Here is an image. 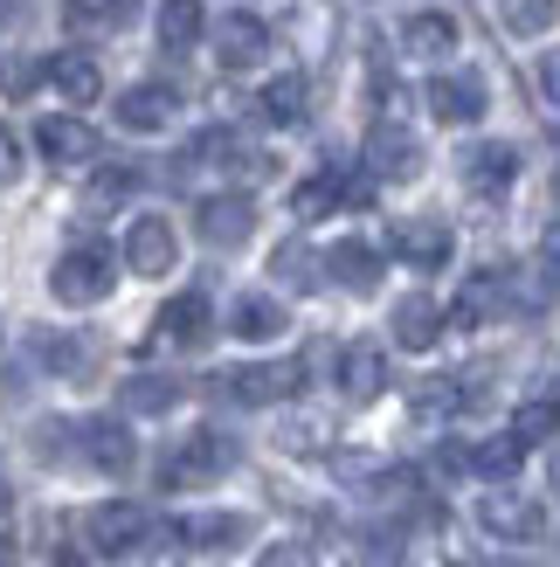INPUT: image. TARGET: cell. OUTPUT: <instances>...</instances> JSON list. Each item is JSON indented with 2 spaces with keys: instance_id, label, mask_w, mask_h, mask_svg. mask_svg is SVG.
Instances as JSON below:
<instances>
[{
  "instance_id": "cell-1",
  "label": "cell",
  "mask_w": 560,
  "mask_h": 567,
  "mask_svg": "<svg viewBox=\"0 0 560 567\" xmlns=\"http://www.w3.org/2000/svg\"><path fill=\"white\" fill-rule=\"evenodd\" d=\"M111 284H118V257H111L104 243H70L63 257H55V270H49L55 305H104Z\"/></svg>"
},
{
  "instance_id": "cell-2",
  "label": "cell",
  "mask_w": 560,
  "mask_h": 567,
  "mask_svg": "<svg viewBox=\"0 0 560 567\" xmlns=\"http://www.w3.org/2000/svg\"><path fill=\"white\" fill-rule=\"evenodd\" d=\"M304 388V360H249L236 374H221V394L242 409H270V402H291Z\"/></svg>"
},
{
  "instance_id": "cell-3",
  "label": "cell",
  "mask_w": 560,
  "mask_h": 567,
  "mask_svg": "<svg viewBox=\"0 0 560 567\" xmlns=\"http://www.w3.org/2000/svg\"><path fill=\"white\" fill-rule=\"evenodd\" d=\"M236 471V436L221 430H194L174 457H166V485H215V477Z\"/></svg>"
},
{
  "instance_id": "cell-4",
  "label": "cell",
  "mask_w": 560,
  "mask_h": 567,
  "mask_svg": "<svg viewBox=\"0 0 560 567\" xmlns=\"http://www.w3.org/2000/svg\"><path fill=\"white\" fill-rule=\"evenodd\" d=\"M194 229H201L208 249H242L257 236V202H249V194H208V202L194 208Z\"/></svg>"
},
{
  "instance_id": "cell-5",
  "label": "cell",
  "mask_w": 560,
  "mask_h": 567,
  "mask_svg": "<svg viewBox=\"0 0 560 567\" xmlns=\"http://www.w3.org/2000/svg\"><path fill=\"white\" fill-rule=\"evenodd\" d=\"M83 540H91V554H132L138 540H146V505H132V498H104V505H91V519H83Z\"/></svg>"
},
{
  "instance_id": "cell-6",
  "label": "cell",
  "mask_w": 560,
  "mask_h": 567,
  "mask_svg": "<svg viewBox=\"0 0 560 567\" xmlns=\"http://www.w3.org/2000/svg\"><path fill=\"white\" fill-rule=\"evenodd\" d=\"M174 264H180L174 221H166V215H138L132 229H125V270H138V277H166Z\"/></svg>"
},
{
  "instance_id": "cell-7",
  "label": "cell",
  "mask_w": 560,
  "mask_h": 567,
  "mask_svg": "<svg viewBox=\"0 0 560 567\" xmlns=\"http://www.w3.org/2000/svg\"><path fill=\"white\" fill-rule=\"evenodd\" d=\"M76 450H83V464L104 471V477H125L132 457H138V443H132V430H125L118 415H91V422L76 430Z\"/></svg>"
},
{
  "instance_id": "cell-8",
  "label": "cell",
  "mask_w": 560,
  "mask_h": 567,
  "mask_svg": "<svg viewBox=\"0 0 560 567\" xmlns=\"http://www.w3.org/2000/svg\"><path fill=\"white\" fill-rule=\"evenodd\" d=\"M208 42H215V63L221 70H257L263 55H270V28L257 14H221L208 28Z\"/></svg>"
},
{
  "instance_id": "cell-9",
  "label": "cell",
  "mask_w": 560,
  "mask_h": 567,
  "mask_svg": "<svg viewBox=\"0 0 560 567\" xmlns=\"http://www.w3.org/2000/svg\"><path fill=\"white\" fill-rule=\"evenodd\" d=\"M478 526L491 533V540H533V533H540V505L526 492H485L478 498Z\"/></svg>"
},
{
  "instance_id": "cell-10",
  "label": "cell",
  "mask_w": 560,
  "mask_h": 567,
  "mask_svg": "<svg viewBox=\"0 0 560 567\" xmlns=\"http://www.w3.org/2000/svg\"><path fill=\"white\" fill-rule=\"evenodd\" d=\"M423 97H429L436 125H478L485 118V83L478 76H436Z\"/></svg>"
},
{
  "instance_id": "cell-11",
  "label": "cell",
  "mask_w": 560,
  "mask_h": 567,
  "mask_svg": "<svg viewBox=\"0 0 560 567\" xmlns=\"http://www.w3.org/2000/svg\"><path fill=\"white\" fill-rule=\"evenodd\" d=\"M325 270H332V284H340V291H381V270H387V257L374 243H332L325 249Z\"/></svg>"
},
{
  "instance_id": "cell-12",
  "label": "cell",
  "mask_w": 560,
  "mask_h": 567,
  "mask_svg": "<svg viewBox=\"0 0 560 567\" xmlns=\"http://www.w3.org/2000/svg\"><path fill=\"white\" fill-rule=\"evenodd\" d=\"M35 153H42V159H55V166H83V159L97 153V138H91V125H83V118L55 111V118H42V125H35Z\"/></svg>"
},
{
  "instance_id": "cell-13",
  "label": "cell",
  "mask_w": 560,
  "mask_h": 567,
  "mask_svg": "<svg viewBox=\"0 0 560 567\" xmlns=\"http://www.w3.org/2000/svg\"><path fill=\"white\" fill-rule=\"evenodd\" d=\"M174 111H180V97L166 91V83H132V91L118 97V125L125 132H166Z\"/></svg>"
},
{
  "instance_id": "cell-14",
  "label": "cell",
  "mask_w": 560,
  "mask_h": 567,
  "mask_svg": "<svg viewBox=\"0 0 560 567\" xmlns=\"http://www.w3.org/2000/svg\"><path fill=\"white\" fill-rule=\"evenodd\" d=\"M381 388H387V353L367 347V339H353V347L340 353V394L346 402H374Z\"/></svg>"
},
{
  "instance_id": "cell-15",
  "label": "cell",
  "mask_w": 560,
  "mask_h": 567,
  "mask_svg": "<svg viewBox=\"0 0 560 567\" xmlns=\"http://www.w3.org/2000/svg\"><path fill=\"white\" fill-rule=\"evenodd\" d=\"M395 257L415 264V270H443V264H450V229H443L436 215L402 221V229H395Z\"/></svg>"
},
{
  "instance_id": "cell-16",
  "label": "cell",
  "mask_w": 560,
  "mask_h": 567,
  "mask_svg": "<svg viewBox=\"0 0 560 567\" xmlns=\"http://www.w3.org/2000/svg\"><path fill=\"white\" fill-rule=\"evenodd\" d=\"M42 76H49V83H55V91H63L70 104H97V97H104V70H97L83 49L49 55V63H42Z\"/></svg>"
},
{
  "instance_id": "cell-17",
  "label": "cell",
  "mask_w": 560,
  "mask_h": 567,
  "mask_svg": "<svg viewBox=\"0 0 560 567\" xmlns=\"http://www.w3.org/2000/svg\"><path fill=\"white\" fill-rule=\"evenodd\" d=\"M512 174H519V153L506 146V138H485V146H478V153H470V159H464V181H470V187H478V194H485V202H498V194H506V187H512Z\"/></svg>"
},
{
  "instance_id": "cell-18",
  "label": "cell",
  "mask_w": 560,
  "mask_h": 567,
  "mask_svg": "<svg viewBox=\"0 0 560 567\" xmlns=\"http://www.w3.org/2000/svg\"><path fill=\"white\" fill-rule=\"evenodd\" d=\"M284 326H291V311L277 305V298H236V311H229V332L236 339H249V347H270V339H284Z\"/></svg>"
},
{
  "instance_id": "cell-19",
  "label": "cell",
  "mask_w": 560,
  "mask_h": 567,
  "mask_svg": "<svg viewBox=\"0 0 560 567\" xmlns=\"http://www.w3.org/2000/svg\"><path fill=\"white\" fill-rule=\"evenodd\" d=\"M208 339V298L201 291H187L159 311V332H153V347H201Z\"/></svg>"
},
{
  "instance_id": "cell-20",
  "label": "cell",
  "mask_w": 560,
  "mask_h": 567,
  "mask_svg": "<svg viewBox=\"0 0 560 567\" xmlns=\"http://www.w3.org/2000/svg\"><path fill=\"white\" fill-rule=\"evenodd\" d=\"M402 42H408V55H429V63H443V55H450V49L464 42V28H457V14L429 8V14L402 21Z\"/></svg>"
},
{
  "instance_id": "cell-21",
  "label": "cell",
  "mask_w": 560,
  "mask_h": 567,
  "mask_svg": "<svg viewBox=\"0 0 560 567\" xmlns=\"http://www.w3.org/2000/svg\"><path fill=\"white\" fill-rule=\"evenodd\" d=\"M436 332H443V311H436V298H429V291H415V298H402V305H395V347L423 353V347H436Z\"/></svg>"
},
{
  "instance_id": "cell-22",
  "label": "cell",
  "mask_w": 560,
  "mask_h": 567,
  "mask_svg": "<svg viewBox=\"0 0 560 567\" xmlns=\"http://www.w3.org/2000/svg\"><path fill=\"white\" fill-rule=\"evenodd\" d=\"M180 540L201 547V554H221V547L249 540V519L242 513H194V519H180Z\"/></svg>"
},
{
  "instance_id": "cell-23",
  "label": "cell",
  "mask_w": 560,
  "mask_h": 567,
  "mask_svg": "<svg viewBox=\"0 0 560 567\" xmlns=\"http://www.w3.org/2000/svg\"><path fill=\"white\" fill-rule=\"evenodd\" d=\"M367 159H374V174H381V181H408L415 166H423V146H415L408 132H395V125H381V132L367 138Z\"/></svg>"
},
{
  "instance_id": "cell-24",
  "label": "cell",
  "mask_w": 560,
  "mask_h": 567,
  "mask_svg": "<svg viewBox=\"0 0 560 567\" xmlns=\"http://www.w3.org/2000/svg\"><path fill=\"white\" fill-rule=\"evenodd\" d=\"M304 111H312V83H304L298 70H284V76L263 83V118H270V125H298Z\"/></svg>"
},
{
  "instance_id": "cell-25",
  "label": "cell",
  "mask_w": 560,
  "mask_h": 567,
  "mask_svg": "<svg viewBox=\"0 0 560 567\" xmlns=\"http://www.w3.org/2000/svg\"><path fill=\"white\" fill-rule=\"evenodd\" d=\"M174 402H180V381H166V374H132L118 388V409L125 415H166Z\"/></svg>"
},
{
  "instance_id": "cell-26",
  "label": "cell",
  "mask_w": 560,
  "mask_h": 567,
  "mask_svg": "<svg viewBox=\"0 0 560 567\" xmlns=\"http://www.w3.org/2000/svg\"><path fill=\"white\" fill-rule=\"evenodd\" d=\"M526 457V443L506 430V436H485V443H470V477H491V485H506V477L519 471Z\"/></svg>"
},
{
  "instance_id": "cell-27",
  "label": "cell",
  "mask_w": 560,
  "mask_h": 567,
  "mask_svg": "<svg viewBox=\"0 0 560 567\" xmlns=\"http://www.w3.org/2000/svg\"><path fill=\"white\" fill-rule=\"evenodd\" d=\"M208 28V8L201 0H159V42L166 49H194Z\"/></svg>"
},
{
  "instance_id": "cell-28",
  "label": "cell",
  "mask_w": 560,
  "mask_h": 567,
  "mask_svg": "<svg viewBox=\"0 0 560 567\" xmlns=\"http://www.w3.org/2000/svg\"><path fill=\"white\" fill-rule=\"evenodd\" d=\"M28 353H35L49 374H83V353H91V347H83L76 332H35V339H28Z\"/></svg>"
},
{
  "instance_id": "cell-29",
  "label": "cell",
  "mask_w": 560,
  "mask_h": 567,
  "mask_svg": "<svg viewBox=\"0 0 560 567\" xmlns=\"http://www.w3.org/2000/svg\"><path fill=\"white\" fill-rule=\"evenodd\" d=\"M553 21H560V0H506V28H512V35H526V42L547 35Z\"/></svg>"
},
{
  "instance_id": "cell-30",
  "label": "cell",
  "mask_w": 560,
  "mask_h": 567,
  "mask_svg": "<svg viewBox=\"0 0 560 567\" xmlns=\"http://www.w3.org/2000/svg\"><path fill=\"white\" fill-rule=\"evenodd\" d=\"M340 202H346V181H340V174H319V181H304V187H298V202H291V208H298L304 221H319V215H332Z\"/></svg>"
},
{
  "instance_id": "cell-31",
  "label": "cell",
  "mask_w": 560,
  "mask_h": 567,
  "mask_svg": "<svg viewBox=\"0 0 560 567\" xmlns=\"http://www.w3.org/2000/svg\"><path fill=\"white\" fill-rule=\"evenodd\" d=\"M560 430V402H553V394H540V402H526L519 415H512V436L519 443H547Z\"/></svg>"
},
{
  "instance_id": "cell-32",
  "label": "cell",
  "mask_w": 560,
  "mask_h": 567,
  "mask_svg": "<svg viewBox=\"0 0 560 567\" xmlns=\"http://www.w3.org/2000/svg\"><path fill=\"white\" fill-rule=\"evenodd\" d=\"M270 270H277V284H298V291H304V284L319 277V257H312L304 243H284V249L270 257Z\"/></svg>"
},
{
  "instance_id": "cell-33",
  "label": "cell",
  "mask_w": 560,
  "mask_h": 567,
  "mask_svg": "<svg viewBox=\"0 0 560 567\" xmlns=\"http://www.w3.org/2000/svg\"><path fill=\"white\" fill-rule=\"evenodd\" d=\"M132 187H138V174H132V166H104V174L91 181V208H118Z\"/></svg>"
},
{
  "instance_id": "cell-34",
  "label": "cell",
  "mask_w": 560,
  "mask_h": 567,
  "mask_svg": "<svg viewBox=\"0 0 560 567\" xmlns=\"http://www.w3.org/2000/svg\"><path fill=\"white\" fill-rule=\"evenodd\" d=\"M457 402H464L457 381H423V388H415V415H450Z\"/></svg>"
},
{
  "instance_id": "cell-35",
  "label": "cell",
  "mask_w": 560,
  "mask_h": 567,
  "mask_svg": "<svg viewBox=\"0 0 560 567\" xmlns=\"http://www.w3.org/2000/svg\"><path fill=\"white\" fill-rule=\"evenodd\" d=\"M436 471L443 477H470V443H443L436 450Z\"/></svg>"
},
{
  "instance_id": "cell-36",
  "label": "cell",
  "mask_w": 560,
  "mask_h": 567,
  "mask_svg": "<svg viewBox=\"0 0 560 567\" xmlns=\"http://www.w3.org/2000/svg\"><path fill=\"white\" fill-rule=\"evenodd\" d=\"M14 174H21V138H14L8 125H0V187H8Z\"/></svg>"
},
{
  "instance_id": "cell-37",
  "label": "cell",
  "mask_w": 560,
  "mask_h": 567,
  "mask_svg": "<svg viewBox=\"0 0 560 567\" xmlns=\"http://www.w3.org/2000/svg\"><path fill=\"white\" fill-rule=\"evenodd\" d=\"M257 567H312V554H304V547H263Z\"/></svg>"
},
{
  "instance_id": "cell-38",
  "label": "cell",
  "mask_w": 560,
  "mask_h": 567,
  "mask_svg": "<svg viewBox=\"0 0 560 567\" xmlns=\"http://www.w3.org/2000/svg\"><path fill=\"white\" fill-rule=\"evenodd\" d=\"M540 97L560 111V55H547V63H540Z\"/></svg>"
},
{
  "instance_id": "cell-39",
  "label": "cell",
  "mask_w": 560,
  "mask_h": 567,
  "mask_svg": "<svg viewBox=\"0 0 560 567\" xmlns=\"http://www.w3.org/2000/svg\"><path fill=\"white\" fill-rule=\"evenodd\" d=\"M91 8H97V14H111V21H125V14L138 8V0H91Z\"/></svg>"
},
{
  "instance_id": "cell-40",
  "label": "cell",
  "mask_w": 560,
  "mask_h": 567,
  "mask_svg": "<svg viewBox=\"0 0 560 567\" xmlns=\"http://www.w3.org/2000/svg\"><path fill=\"white\" fill-rule=\"evenodd\" d=\"M0 567H21V547H14V533H0Z\"/></svg>"
},
{
  "instance_id": "cell-41",
  "label": "cell",
  "mask_w": 560,
  "mask_h": 567,
  "mask_svg": "<svg viewBox=\"0 0 560 567\" xmlns=\"http://www.w3.org/2000/svg\"><path fill=\"white\" fill-rule=\"evenodd\" d=\"M547 277H553V291H560V236L547 243Z\"/></svg>"
},
{
  "instance_id": "cell-42",
  "label": "cell",
  "mask_w": 560,
  "mask_h": 567,
  "mask_svg": "<svg viewBox=\"0 0 560 567\" xmlns=\"http://www.w3.org/2000/svg\"><path fill=\"white\" fill-rule=\"evenodd\" d=\"M49 567H91V560H83V554H55Z\"/></svg>"
},
{
  "instance_id": "cell-43",
  "label": "cell",
  "mask_w": 560,
  "mask_h": 567,
  "mask_svg": "<svg viewBox=\"0 0 560 567\" xmlns=\"http://www.w3.org/2000/svg\"><path fill=\"white\" fill-rule=\"evenodd\" d=\"M21 8H28V0H0V21H14Z\"/></svg>"
},
{
  "instance_id": "cell-44",
  "label": "cell",
  "mask_w": 560,
  "mask_h": 567,
  "mask_svg": "<svg viewBox=\"0 0 560 567\" xmlns=\"http://www.w3.org/2000/svg\"><path fill=\"white\" fill-rule=\"evenodd\" d=\"M553 485H560V450H553Z\"/></svg>"
}]
</instances>
